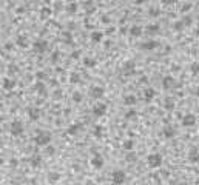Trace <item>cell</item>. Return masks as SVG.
<instances>
[{
  "instance_id": "11a10c76",
  "label": "cell",
  "mask_w": 199,
  "mask_h": 185,
  "mask_svg": "<svg viewBox=\"0 0 199 185\" xmlns=\"http://www.w3.org/2000/svg\"><path fill=\"white\" fill-rule=\"evenodd\" d=\"M196 34L199 36V25H198V28H196Z\"/></svg>"
},
{
  "instance_id": "8992f818",
  "label": "cell",
  "mask_w": 199,
  "mask_h": 185,
  "mask_svg": "<svg viewBox=\"0 0 199 185\" xmlns=\"http://www.w3.org/2000/svg\"><path fill=\"white\" fill-rule=\"evenodd\" d=\"M33 49L36 51V52H45L46 49H48V42L46 40H43V39H37L34 43H33Z\"/></svg>"
},
{
  "instance_id": "7a4b0ae2",
  "label": "cell",
  "mask_w": 199,
  "mask_h": 185,
  "mask_svg": "<svg viewBox=\"0 0 199 185\" xmlns=\"http://www.w3.org/2000/svg\"><path fill=\"white\" fill-rule=\"evenodd\" d=\"M127 181V173L123 170H114L111 173V182L114 185H122Z\"/></svg>"
},
{
  "instance_id": "4316f807",
  "label": "cell",
  "mask_w": 199,
  "mask_h": 185,
  "mask_svg": "<svg viewBox=\"0 0 199 185\" xmlns=\"http://www.w3.org/2000/svg\"><path fill=\"white\" fill-rule=\"evenodd\" d=\"M53 14V11H51V8H48V6H43L42 9H40V17L42 19H46V17H49Z\"/></svg>"
},
{
  "instance_id": "d6a6232c",
  "label": "cell",
  "mask_w": 199,
  "mask_h": 185,
  "mask_svg": "<svg viewBox=\"0 0 199 185\" xmlns=\"http://www.w3.org/2000/svg\"><path fill=\"white\" fill-rule=\"evenodd\" d=\"M48 179H49V182H57V181L60 179V174L56 173V171H53V173L48 174Z\"/></svg>"
},
{
  "instance_id": "5b68a950",
  "label": "cell",
  "mask_w": 199,
  "mask_h": 185,
  "mask_svg": "<svg viewBox=\"0 0 199 185\" xmlns=\"http://www.w3.org/2000/svg\"><path fill=\"white\" fill-rule=\"evenodd\" d=\"M90 164H91V167H93V168H96V170H100V168L104 167L105 160H104L102 154L96 153V154H93V157L90 159Z\"/></svg>"
},
{
  "instance_id": "603a6c76",
  "label": "cell",
  "mask_w": 199,
  "mask_h": 185,
  "mask_svg": "<svg viewBox=\"0 0 199 185\" xmlns=\"http://www.w3.org/2000/svg\"><path fill=\"white\" fill-rule=\"evenodd\" d=\"M155 94H156V91H155L153 88H148V90H145V92H144V99H145L147 102H151V100L155 99Z\"/></svg>"
},
{
  "instance_id": "83f0119b",
  "label": "cell",
  "mask_w": 199,
  "mask_h": 185,
  "mask_svg": "<svg viewBox=\"0 0 199 185\" xmlns=\"http://www.w3.org/2000/svg\"><path fill=\"white\" fill-rule=\"evenodd\" d=\"M158 31H159V25H156V23H153V25H148V26H147V33H148L150 36L156 34Z\"/></svg>"
},
{
  "instance_id": "d6986e66",
  "label": "cell",
  "mask_w": 199,
  "mask_h": 185,
  "mask_svg": "<svg viewBox=\"0 0 199 185\" xmlns=\"http://www.w3.org/2000/svg\"><path fill=\"white\" fill-rule=\"evenodd\" d=\"M3 88L5 90H12V88H16V80H12V79H9V77H5L3 79Z\"/></svg>"
},
{
  "instance_id": "836d02e7",
  "label": "cell",
  "mask_w": 199,
  "mask_h": 185,
  "mask_svg": "<svg viewBox=\"0 0 199 185\" xmlns=\"http://www.w3.org/2000/svg\"><path fill=\"white\" fill-rule=\"evenodd\" d=\"M190 71L196 76V74H199V62H193L192 65H190Z\"/></svg>"
},
{
  "instance_id": "f1b7e54d",
  "label": "cell",
  "mask_w": 199,
  "mask_h": 185,
  "mask_svg": "<svg viewBox=\"0 0 199 185\" xmlns=\"http://www.w3.org/2000/svg\"><path fill=\"white\" fill-rule=\"evenodd\" d=\"M122 147H123V150H127V151H131V150L134 148V140L128 139V140H125V142L122 143Z\"/></svg>"
},
{
  "instance_id": "3957f363",
  "label": "cell",
  "mask_w": 199,
  "mask_h": 185,
  "mask_svg": "<svg viewBox=\"0 0 199 185\" xmlns=\"http://www.w3.org/2000/svg\"><path fill=\"white\" fill-rule=\"evenodd\" d=\"M147 160H148V165H150L151 168H159L160 165H162V162H164V159H162V156H160L159 153H151V154H148Z\"/></svg>"
},
{
  "instance_id": "681fc988",
  "label": "cell",
  "mask_w": 199,
  "mask_h": 185,
  "mask_svg": "<svg viewBox=\"0 0 199 185\" xmlns=\"http://www.w3.org/2000/svg\"><path fill=\"white\" fill-rule=\"evenodd\" d=\"M102 20H104V23H110V19H108V16H104V17H102Z\"/></svg>"
},
{
  "instance_id": "d590c367",
  "label": "cell",
  "mask_w": 199,
  "mask_h": 185,
  "mask_svg": "<svg viewBox=\"0 0 199 185\" xmlns=\"http://www.w3.org/2000/svg\"><path fill=\"white\" fill-rule=\"evenodd\" d=\"M82 99H83V96H82V92H79V91H74L73 92V100L74 102H82Z\"/></svg>"
},
{
  "instance_id": "9f6ffc18",
  "label": "cell",
  "mask_w": 199,
  "mask_h": 185,
  "mask_svg": "<svg viewBox=\"0 0 199 185\" xmlns=\"http://www.w3.org/2000/svg\"><path fill=\"white\" fill-rule=\"evenodd\" d=\"M30 2H39V0H30Z\"/></svg>"
},
{
  "instance_id": "7c38bea8",
  "label": "cell",
  "mask_w": 199,
  "mask_h": 185,
  "mask_svg": "<svg viewBox=\"0 0 199 185\" xmlns=\"http://www.w3.org/2000/svg\"><path fill=\"white\" fill-rule=\"evenodd\" d=\"M174 79L171 77V76H165L164 77V80H162V88L164 90H170V88H173L174 87Z\"/></svg>"
},
{
  "instance_id": "9a60e30c",
  "label": "cell",
  "mask_w": 199,
  "mask_h": 185,
  "mask_svg": "<svg viewBox=\"0 0 199 185\" xmlns=\"http://www.w3.org/2000/svg\"><path fill=\"white\" fill-rule=\"evenodd\" d=\"M162 136L165 139H173L176 136V130L173 128V127H164V130H162Z\"/></svg>"
},
{
  "instance_id": "7dc6e473",
  "label": "cell",
  "mask_w": 199,
  "mask_h": 185,
  "mask_svg": "<svg viewBox=\"0 0 199 185\" xmlns=\"http://www.w3.org/2000/svg\"><path fill=\"white\" fill-rule=\"evenodd\" d=\"M16 71H17V68H16L14 65H11V66H9V73L12 74V73H16Z\"/></svg>"
},
{
  "instance_id": "9c48e42d",
  "label": "cell",
  "mask_w": 199,
  "mask_h": 185,
  "mask_svg": "<svg viewBox=\"0 0 199 185\" xmlns=\"http://www.w3.org/2000/svg\"><path fill=\"white\" fill-rule=\"evenodd\" d=\"M122 68H123V73L127 74V76H131V74H134L136 73V65H134V62L133 60H127L123 65H122Z\"/></svg>"
},
{
  "instance_id": "ba28073f",
  "label": "cell",
  "mask_w": 199,
  "mask_h": 185,
  "mask_svg": "<svg viewBox=\"0 0 199 185\" xmlns=\"http://www.w3.org/2000/svg\"><path fill=\"white\" fill-rule=\"evenodd\" d=\"M196 124V116L193 113H187L184 117H182V125L184 127H193Z\"/></svg>"
},
{
  "instance_id": "484cf974",
  "label": "cell",
  "mask_w": 199,
  "mask_h": 185,
  "mask_svg": "<svg viewBox=\"0 0 199 185\" xmlns=\"http://www.w3.org/2000/svg\"><path fill=\"white\" fill-rule=\"evenodd\" d=\"M136 116H137V111H136L134 108H130V110H127V113H125V119H128V120L136 119Z\"/></svg>"
},
{
  "instance_id": "74e56055",
  "label": "cell",
  "mask_w": 199,
  "mask_h": 185,
  "mask_svg": "<svg viewBox=\"0 0 199 185\" xmlns=\"http://www.w3.org/2000/svg\"><path fill=\"white\" fill-rule=\"evenodd\" d=\"M59 56H60V52H59V51H54V52L51 54V57H49V60H51L53 63H56V62L59 60Z\"/></svg>"
},
{
  "instance_id": "816d5d0a",
  "label": "cell",
  "mask_w": 199,
  "mask_h": 185,
  "mask_svg": "<svg viewBox=\"0 0 199 185\" xmlns=\"http://www.w3.org/2000/svg\"><path fill=\"white\" fill-rule=\"evenodd\" d=\"M134 2H136V3H137V5H142V3H145V2H147V0H134Z\"/></svg>"
},
{
  "instance_id": "db71d44e",
  "label": "cell",
  "mask_w": 199,
  "mask_h": 185,
  "mask_svg": "<svg viewBox=\"0 0 199 185\" xmlns=\"http://www.w3.org/2000/svg\"><path fill=\"white\" fill-rule=\"evenodd\" d=\"M196 96H198V97H199V87H198V88H196Z\"/></svg>"
},
{
  "instance_id": "277c9868",
  "label": "cell",
  "mask_w": 199,
  "mask_h": 185,
  "mask_svg": "<svg viewBox=\"0 0 199 185\" xmlns=\"http://www.w3.org/2000/svg\"><path fill=\"white\" fill-rule=\"evenodd\" d=\"M9 131L14 138H19L23 134V124L20 120H12L11 122V127H9Z\"/></svg>"
},
{
  "instance_id": "8fae6325",
  "label": "cell",
  "mask_w": 199,
  "mask_h": 185,
  "mask_svg": "<svg viewBox=\"0 0 199 185\" xmlns=\"http://www.w3.org/2000/svg\"><path fill=\"white\" fill-rule=\"evenodd\" d=\"M90 40H91L93 43H100V42L104 40V33H102V31H93V33L90 34Z\"/></svg>"
},
{
  "instance_id": "1f68e13d",
  "label": "cell",
  "mask_w": 199,
  "mask_h": 185,
  "mask_svg": "<svg viewBox=\"0 0 199 185\" xmlns=\"http://www.w3.org/2000/svg\"><path fill=\"white\" fill-rule=\"evenodd\" d=\"M104 130H105V128H104L102 125H97V127L94 128V131H93V134H94L96 138H102V134H104Z\"/></svg>"
},
{
  "instance_id": "2e32d148",
  "label": "cell",
  "mask_w": 199,
  "mask_h": 185,
  "mask_svg": "<svg viewBox=\"0 0 199 185\" xmlns=\"http://www.w3.org/2000/svg\"><path fill=\"white\" fill-rule=\"evenodd\" d=\"M80 130H82V125L80 124H71L68 127V134L70 136H77L80 133Z\"/></svg>"
},
{
  "instance_id": "6f0895ef",
  "label": "cell",
  "mask_w": 199,
  "mask_h": 185,
  "mask_svg": "<svg viewBox=\"0 0 199 185\" xmlns=\"http://www.w3.org/2000/svg\"><path fill=\"white\" fill-rule=\"evenodd\" d=\"M12 185H20V184H16V182H14V184H12Z\"/></svg>"
},
{
  "instance_id": "e575fe53",
  "label": "cell",
  "mask_w": 199,
  "mask_h": 185,
  "mask_svg": "<svg viewBox=\"0 0 199 185\" xmlns=\"http://www.w3.org/2000/svg\"><path fill=\"white\" fill-rule=\"evenodd\" d=\"M67 11H68L70 14H76V12H77V5H76V3H70L68 8H67Z\"/></svg>"
},
{
  "instance_id": "d4e9b609",
  "label": "cell",
  "mask_w": 199,
  "mask_h": 185,
  "mask_svg": "<svg viewBox=\"0 0 199 185\" xmlns=\"http://www.w3.org/2000/svg\"><path fill=\"white\" fill-rule=\"evenodd\" d=\"M164 108L168 110V111H171V110L174 108V100H173L171 97H167V99L164 100Z\"/></svg>"
},
{
  "instance_id": "4dcf8cb0",
  "label": "cell",
  "mask_w": 199,
  "mask_h": 185,
  "mask_svg": "<svg viewBox=\"0 0 199 185\" xmlns=\"http://www.w3.org/2000/svg\"><path fill=\"white\" fill-rule=\"evenodd\" d=\"M184 26H185V23H184L182 20H178V22H174V25H173V29L179 33V31H182V29H184Z\"/></svg>"
},
{
  "instance_id": "f35d334b",
  "label": "cell",
  "mask_w": 199,
  "mask_h": 185,
  "mask_svg": "<svg viewBox=\"0 0 199 185\" xmlns=\"http://www.w3.org/2000/svg\"><path fill=\"white\" fill-rule=\"evenodd\" d=\"M125 159H127V162H136L137 156H136V154H133V153H130V154H127V156H125Z\"/></svg>"
},
{
  "instance_id": "bcb514c9",
  "label": "cell",
  "mask_w": 199,
  "mask_h": 185,
  "mask_svg": "<svg viewBox=\"0 0 199 185\" xmlns=\"http://www.w3.org/2000/svg\"><path fill=\"white\" fill-rule=\"evenodd\" d=\"M164 5H173V3H176L178 0H160Z\"/></svg>"
},
{
  "instance_id": "8d00e7d4",
  "label": "cell",
  "mask_w": 199,
  "mask_h": 185,
  "mask_svg": "<svg viewBox=\"0 0 199 185\" xmlns=\"http://www.w3.org/2000/svg\"><path fill=\"white\" fill-rule=\"evenodd\" d=\"M36 79H37L39 82H43V80L46 79V73H43V71H37V73H36Z\"/></svg>"
},
{
  "instance_id": "cb8c5ba5",
  "label": "cell",
  "mask_w": 199,
  "mask_h": 185,
  "mask_svg": "<svg viewBox=\"0 0 199 185\" xmlns=\"http://www.w3.org/2000/svg\"><path fill=\"white\" fill-rule=\"evenodd\" d=\"M130 34H131L133 37H139V36L142 34V28H141V26H137V25H134V26H131V28H130Z\"/></svg>"
},
{
  "instance_id": "44dd1931",
  "label": "cell",
  "mask_w": 199,
  "mask_h": 185,
  "mask_svg": "<svg viewBox=\"0 0 199 185\" xmlns=\"http://www.w3.org/2000/svg\"><path fill=\"white\" fill-rule=\"evenodd\" d=\"M96 59L94 57H90V56H86V57H83V65L86 66V68H94L96 66Z\"/></svg>"
},
{
  "instance_id": "60d3db41",
  "label": "cell",
  "mask_w": 199,
  "mask_h": 185,
  "mask_svg": "<svg viewBox=\"0 0 199 185\" xmlns=\"http://www.w3.org/2000/svg\"><path fill=\"white\" fill-rule=\"evenodd\" d=\"M63 40H67L68 43L71 42V33H70V31H65V33H63Z\"/></svg>"
},
{
  "instance_id": "ac0fdd59",
  "label": "cell",
  "mask_w": 199,
  "mask_h": 185,
  "mask_svg": "<svg viewBox=\"0 0 199 185\" xmlns=\"http://www.w3.org/2000/svg\"><path fill=\"white\" fill-rule=\"evenodd\" d=\"M34 88H36V91H37L39 96H42V97L46 96V85H45V82H39V80H37Z\"/></svg>"
},
{
  "instance_id": "680465c9",
  "label": "cell",
  "mask_w": 199,
  "mask_h": 185,
  "mask_svg": "<svg viewBox=\"0 0 199 185\" xmlns=\"http://www.w3.org/2000/svg\"><path fill=\"white\" fill-rule=\"evenodd\" d=\"M141 185H145V184H141Z\"/></svg>"
},
{
  "instance_id": "7402d4cb",
  "label": "cell",
  "mask_w": 199,
  "mask_h": 185,
  "mask_svg": "<svg viewBox=\"0 0 199 185\" xmlns=\"http://www.w3.org/2000/svg\"><path fill=\"white\" fill-rule=\"evenodd\" d=\"M136 102H137V99H136V96L134 94H127L125 97H123V103L125 105H136Z\"/></svg>"
},
{
  "instance_id": "5bb4252c",
  "label": "cell",
  "mask_w": 199,
  "mask_h": 185,
  "mask_svg": "<svg viewBox=\"0 0 199 185\" xmlns=\"http://www.w3.org/2000/svg\"><path fill=\"white\" fill-rule=\"evenodd\" d=\"M28 117H30L31 120H37L40 117V110L36 108V106H30V108H28Z\"/></svg>"
},
{
  "instance_id": "f546056e",
  "label": "cell",
  "mask_w": 199,
  "mask_h": 185,
  "mask_svg": "<svg viewBox=\"0 0 199 185\" xmlns=\"http://www.w3.org/2000/svg\"><path fill=\"white\" fill-rule=\"evenodd\" d=\"M16 43H17L19 46H22V48H25V46H26V43H28V39H26L25 36H17Z\"/></svg>"
},
{
  "instance_id": "f5cc1de1",
  "label": "cell",
  "mask_w": 199,
  "mask_h": 185,
  "mask_svg": "<svg viewBox=\"0 0 199 185\" xmlns=\"http://www.w3.org/2000/svg\"><path fill=\"white\" fill-rule=\"evenodd\" d=\"M187 9H190V5H184V8H182V11H187Z\"/></svg>"
},
{
  "instance_id": "30bf717a",
  "label": "cell",
  "mask_w": 199,
  "mask_h": 185,
  "mask_svg": "<svg viewBox=\"0 0 199 185\" xmlns=\"http://www.w3.org/2000/svg\"><path fill=\"white\" fill-rule=\"evenodd\" d=\"M188 162H192V164L199 162V148L198 147H192V148H190V151H188Z\"/></svg>"
},
{
  "instance_id": "f907efd6",
  "label": "cell",
  "mask_w": 199,
  "mask_h": 185,
  "mask_svg": "<svg viewBox=\"0 0 199 185\" xmlns=\"http://www.w3.org/2000/svg\"><path fill=\"white\" fill-rule=\"evenodd\" d=\"M17 164H19V162H17V159H14V157H12V159H11V165H16V167H17Z\"/></svg>"
},
{
  "instance_id": "e0dca14e",
  "label": "cell",
  "mask_w": 199,
  "mask_h": 185,
  "mask_svg": "<svg viewBox=\"0 0 199 185\" xmlns=\"http://www.w3.org/2000/svg\"><path fill=\"white\" fill-rule=\"evenodd\" d=\"M42 162H43V159H42V156L40 154H33L31 156V159H30V164H31V167H34V168H37L42 165Z\"/></svg>"
},
{
  "instance_id": "6da1fadb",
  "label": "cell",
  "mask_w": 199,
  "mask_h": 185,
  "mask_svg": "<svg viewBox=\"0 0 199 185\" xmlns=\"http://www.w3.org/2000/svg\"><path fill=\"white\" fill-rule=\"evenodd\" d=\"M51 139H53V136H51V133L49 131H39L37 134H36V143L37 145H40V147H48L49 145V142H51Z\"/></svg>"
},
{
  "instance_id": "f6af8a7d",
  "label": "cell",
  "mask_w": 199,
  "mask_h": 185,
  "mask_svg": "<svg viewBox=\"0 0 199 185\" xmlns=\"http://www.w3.org/2000/svg\"><path fill=\"white\" fill-rule=\"evenodd\" d=\"M54 99H62V91L60 90H56L54 91Z\"/></svg>"
},
{
  "instance_id": "b9f144b4",
  "label": "cell",
  "mask_w": 199,
  "mask_h": 185,
  "mask_svg": "<svg viewBox=\"0 0 199 185\" xmlns=\"http://www.w3.org/2000/svg\"><path fill=\"white\" fill-rule=\"evenodd\" d=\"M46 153H48L49 156H53V154L56 153V148H54V147H51V145H48V147H46Z\"/></svg>"
},
{
  "instance_id": "ffe728a7",
  "label": "cell",
  "mask_w": 199,
  "mask_h": 185,
  "mask_svg": "<svg viewBox=\"0 0 199 185\" xmlns=\"http://www.w3.org/2000/svg\"><path fill=\"white\" fill-rule=\"evenodd\" d=\"M158 46V42L156 40H147V42H144L142 45H141V48L142 49H147V51H151V49H155Z\"/></svg>"
},
{
  "instance_id": "4fadbf2b",
  "label": "cell",
  "mask_w": 199,
  "mask_h": 185,
  "mask_svg": "<svg viewBox=\"0 0 199 185\" xmlns=\"http://www.w3.org/2000/svg\"><path fill=\"white\" fill-rule=\"evenodd\" d=\"M90 92H91V97H94V99H102L104 94H105V90H104L102 87H93Z\"/></svg>"
},
{
  "instance_id": "c3c4849f",
  "label": "cell",
  "mask_w": 199,
  "mask_h": 185,
  "mask_svg": "<svg viewBox=\"0 0 199 185\" xmlns=\"http://www.w3.org/2000/svg\"><path fill=\"white\" fill-rule=\"evenodd\" d=\"M79 51H74V52H73V54H71V57H73V59H77V57H79Z\"/></svg>"
},
{
  "instance_id": "7bdbcfd3",
  "label": "cell",
  "mask_w": 199,
  "mask_h": 185,
  "mask_svg": "<svg viewBox=\"0 0 199 185\" xmlns=\"http://www.w3.org/2000/svg\"><path fill=\"white\" fill-rule=\"evenodd\" d=\"M182 22L185 23V26H190L193 20H192V17H184V19H182Z\"/></svg>"
},
{
  "instance_id": "ee69618b",
  "label": "cell",
  "mask_w": 199,
  "mask_h": 185,
  "mask_svg": "<svg viewBox=\"0 0 199 185\" xmlns=\"http://www.w3.org/2000/svg\"><path fill=\"white\" fill-rule=\"evenodd\" d=\"M71 82H73V83H76V82H79V74H76V73H73V74H71Z\"/></svg>"
},
{
  "instance_id": "ab89813d",
  "label": "cell",
  "mask_w": 199,
  "mask_h": 185,
  "mask_svg": "<svg viewBox=\"0 0 199 185\" xmlns=\"http://www.w3.org/2000/svg\"><path fill=\"white\" fill-rule=\"evenodd\" d=\"M148 12H150V16H151V17H156V16H159V9H158V8H151Z\"/></svg>"
},
{
  "instance_id": "52a82bcc",
  "label": "cell",
  "mask_w": 199,
  "mask_h": 185,
  "mask_svg": "<svg viewBox=\"0 0 199 185\" xmlns=\"http://www.w3.org/2000/svg\"><path fill=\"white\" fill-rule=\"evenodd\" d=\"M105 113H107V105L105 103H96L93 106V114L96 117H102V116H105Z\"/></svg>"
},
{
  "instance_id": "91938a15",
  "label": "cell",
  "mask_w": 199,
  "mask_h": 185,
  "mask_svg": "<svg viewBox=\"0 0 199 185\" xmlns=\"http://www.w3.org/2000/svg\"><path fill=\"white\" fill-rule=\"evenodd\" d=\"M70 185H73V184H70Z\"/></svg>"
}]
</instances>
